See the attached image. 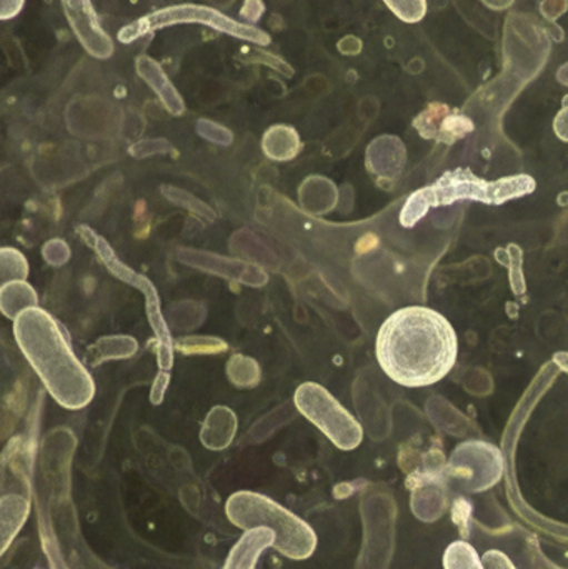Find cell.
<instances>
[{"label": "cell", "mask_w": 568, "mask_h": 569, "mask_svg": "<svg viewBox=\"0 0 568 569\" xmlns=\"http://www.w3.org/2000/svg\"><path fill=\"white\" fill-rule=\"evenodd\" d=\"M377 361L383 373L407 388L439 383L456 367L459 338L439 311L407 307L393 311L377 333Z\"/></svg>", "instance_id": "cell-1"}, {"label": "cell", "mask_w": 568, "mask_h": 569, "mask_svg": "<svg viewBox=\"0 0 568 569\" xmlns=\"http://www.w3.org/2000/svg\"><path fill=\"white\" fill-rule=\"evenodd\" d=\"M13 335L23 357L60 407L79 410L90 403L96 385L52 315L39 307L27 308L13 320Z\"/></svg>", "instance_id": "cell-2"}, {"label": "cell", "mask_w": 568, "mask_h": 569, "mask_svg": "<svg viewBox=\"0 0 568 569\" xmlns=\"http://www.w3.org/2000/svg\"><path fill=\"white\" fill-rule=\"evenodd\" d=\"M536 189V180L526 173L486 180L477 177L470 169L447 170L436 182L417 190L407 199L400 210V223L406 229H412L430 210L439 207H449L466 200L487 206H504L510 200L530 196Z\"/></svg>", "instance_id": "cell-3"}, {"label": "cell", "mask_w": 568, "mask_h": 569, "mask_svg": "<svg viewBox=\"0 0 568 569\" xmlns=\"http://www.w3.org/2000/svg\"><path fill=\"white\" fill-rule=\"evenodd\" d=\"M226 513L237 528L246 531L266 530L276 535L273 548L290 560H306L316 550L312 528L270 498L252 491L232 495L226 503Z\"/></svg>", "instance_id": "cell-4"}, {"label": "cell", "mask_w": 568, "mask_h": 569, "mask_svg": "<svg viewBox=\"0 0 568 569\" xmlns=\"http://www.w3.org/2000/svg\"><path fill=\"white\" fill-rule=\"evenodd\" d=\"M186 22L203 23V26L213 27V29L229 33V36L252 40V42L260 43V46L270 43L269 33L263 32V30L257 29L253 26H247V23L236 22L230 17L220 13L219 10L209 9V7L190 6V3L189 6L169 7V9L159 10V12L142 17L137 22L119 30V40L123 43H130L139 39V37L146 36V33H152L153 30L163 29V27L173 26V23Z\"/></svg>", "instance_id": "cell-5"}, {"label": "cell", "mask_w": 568, "mask_h": 569, "mask_svg": "<svg viewBox=\"0 0 568 569\" xmlns=\"http://www.w3.org/2000/svg\"><path fill=\"white\" fill-rule=\"evenodd\" d=\"M296 405L340 450H356L362 443L363 430L359 421L320 385H300Z\"/></svg>", "instance_id": "cell-6"}, {"label": "cell", "mask_w": 568, "mask_h": 569, "mask_svg": "<svg viewBox=\"0 0 568 569\" xmlns=\"http://www.w3.org/2000/svg\"><path fill=\"white\" fill-rule=\"evenodd\" d=\"M447 471L462 481L467 491L492 488L502 478L504 458L499 448L484 441H467L454 450Z\"/></svg>", "instance_id": "cell-7"}, {"label": "cell", "mask_w": 568, "mask_h": 569, "mask_svg": "<svg viewBox=\"0 0 568 569\" xmlns=\"http://www.w3.org/2000/svg\"><path fill=\"white\" fill-rule=\"evenodd\" d=\"M413 127L423 139L454 146L466 139L476 126L472 119L444 103H429L413 120Z\"/></svg>", "instance_id": "cell-8"}, {"label": "cell", "mask_w": 568, "mask_h": 569, "mask_svg": "<svg viewBox=\"0 0 568 569\" xmlns=\"http://www.w3.org/2000/svg\"><path fill=\"white\" fill-rule=\"evenodd\" d=\"M63 9H66L67 19H69L77 39L90 56L97 57V59H107L112 56V40H110L109 33L103 32L100 27L92 3L86 2V0L63 2Z\"/></svg>", "instance_id": "cell-9"}, {"label": "cell", "mask_w": 568, "mask_h": 569, "mask_svg": "<svg viewBox=\"0 0 568 569\" xmlns=\"http://www.w3.org/2000/svg\"><path fill=\"white\" fill-rule=\"evenodd\" d=\"M406 147L397 137H380L367 149V167L380 179L396 180L406 166Z\"/></svg>", "instance_id": "cell-10"}, {"label": "cell", "mask_w": 568, "mask_h": 569, "mask_svg": "<svg viewBox=\"0 0 568 569\" xmlns=\"http://www.w3.org/2000/svg\"><path fill=\"white\" fill-rule=\"evenodd\" d=\"M137 70H139L142 79L156 90L157 96L160 97V100H162L163 106L167 107L169 112H172L173 116H180V113L183 112L182 99H180L176 87L170 83L169 77L163 73V70L160 69L156 60L146 56L139 57V59H137Z\"/></svg>", "instance_id": "cell-11"}, {"label": "cell", "mask_w": 568, "mask_h": 569, "mask_svg": "<svg viewBox=\"0 0 568 569\" xmlns=\"http://www.w3.org/2000/svg\"><path fill=\"white\" fill-rule=\"evenodd\" d=\"M263 152L273 160H290L299 153L300 140L296 130L276 126L263 136Z\"/></svg>", "instance_id": "cell-12"}, {"label": "cell", "mask_w": 568, "mask_h": 569, "mask_svg": "<svg viewBox=\"0 0 568 569\" xmlns=\"http://www.w3.org/2000/svg\"><path fill=\"white\" fill-rule=\"evenodd\" d=\"M37 307V295L23 282L6 283L2 287V310L6 317L16 320L27 308Z\"/></svg>", "instance_id": "cell-13"}, {"label": "cell", "mask_w": 568, "mask_h": 569, "mask_svg": "<svg viewBox=\"0 0 568 569\" xmlns=\"http://www.w3.org/2000/svg\"><path fill=\"white\" fill-rule=\"evenodd\" d=\"M444 569H486L476 548L467 541H454L444 553Z\"/></svg>", "instance_id": "cell-14"}, {"label": "cell", "mask_w": 568, "mask_h": 569, "mask_svg": "<svg viewBox=\"0 0 568 569\" xmlns=\"http://www.w3.org/2000/svg\"><path fill=\"white\" fill-rule=\"evenodd\" d=\"M96 353H100V360L106 358H126L137 351V341L130 337L103 338L96 345Z\"/></svg>", "instance_id": "cell-15"}, {"label": "cell", "mask_w": 568, "mask_h": 569, "mask_svg": "<svg viewBox=\"0 0 568 569\" xmlns=\"http://www.w3.org/2000/svg\"><path fill=\"white\" fill-rule=\"evenodd\" d=\"M386 6L407 23H416L423 19L427 12L426 0H417V2H392L387 0Z\"/></svg>", "instance_id": "cell-16"}, {"label": "cell", "mask_w": 568, "mask_h": 569, "mask_svg": "<svg viewBox=\"0 0 568 569\" xmlns=\"http://www.w3.org/2000/svg\"><path fill=\"white\" fill-rule=\"evenodd\" d=\"M203 341L206 338H189V340H180L177 347L186 353H219L227 348V345L220 340H210L209 343Z\"/></svg>", "instance_id": "cell-17"}, {"label": "cell", "mask_w": 568, "mask_h": 569, "mask_svg": "<svg viewBox=\"0 0 568 569\" xmlns=\"http://www.w3.org/2000/svg\"><path fill=\"white\" fill-rule=\"evenodd\" d=\"M197 127H199L200 136L212 140V142L220 143V146H229V143L232 142V133H230L229 130L223 129V127L217 126V123L200 120V122L197 123Z\"/></svg>", "instance_id": "cell-18"}, {"label": "cell", "mask_w": 568, "mask_h": 569, "mask_svg": "<svg viewBox=\"0 0 568 569\" xmlns=\"http://www.w3.org/2000/svg\"><path fill=\"white\" fill-rule=\"evenodd\" d=\"M170 146L166 140H150V142H139L136 147L130 149V153L136 156L137 159L153 156V153L169 152Z\"/></svg>", "instance_id": "cell-19"}, {"label": "cell", "mask_w": 568, "mask_h": 569, "mask_svg": "<svg viewBox=\"0 0 568 569\" xmlns=\"http://www.w3.org/2000/svg\"><path fill=\"white\" fill-rule=\"evenodd\" d=\"M486 569H517L509 557L502 551L490 550L482 557Z\"/></svg>", "instance_id": "cell-20"}, {"label": "cell", "mask_w": 568, "mask_h": 569, "mask_svg": "<svg viewBox=\"0 0 568 569\" xmlns=\"http://www.w3.org/2000/svg\"><path fill=\"white\" fill-rule=\"evenodd\" d=\"M554 132L564 142H568V102L564 103L562 110L557 113L554 120Z\"/></svg>", "instance_id": "cell-21"}, {"label": "cell", "mask_w": 568, "mask_h": 569, "mask_svg": "<svg viewBox=\"0 0 568 569\" xmlns=\"http://www.w3.org/2000/svg\"><path fill=\"white\" fill-rule=\"evenodd\" d=\"M263 12V3L262 2H246L243 9L240 10V16L247 20L249 23L257 22L259 17L262 16Z\"/></svg>", "instance_id": "cell-22"}, {"label": "cell", "mask_w": 568, "mask_h": 569, "mask_svg": "<svg viewBox=\"0 0 568 569\" xmlns=\"http://www.w3.org/2000/svg\"><path fill=\"white\" fill-rule=\"evenodd\" d=\"M554 361H556V365L560 370L567 371L568 373V353H566V351L557 353L556 357H554Z\"/></svg>", "instance_id": "cell-23"}, {"label": "cell", "mask_w": 568, "mask_h": 569, "mask_svg": "<svg viewBox=\"0 0 568 569\" xmlns=\"http://www.w3.org/2000/svg\"><path fill=\"white\" fill-rule=\"evenodd\" d=\"M486 6L487 7H496V9H502V7H509V6H512V2H502V3H497V2H486Z\"/></svg>", "instance_id": "cell-24"}]
</instances>
